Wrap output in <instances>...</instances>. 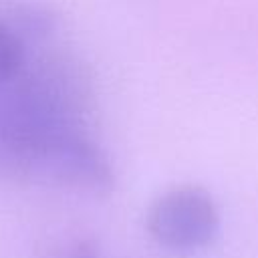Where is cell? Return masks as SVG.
I'll list each match as a JSON object with an SVG mask.
<instances>
[{
	"instance_id": "1",
	"label": "cell",
	"mask_w": 258,
	"mask_h": 258,
	"mask_svg": "<svg viewBox=\"0 0 258 258\" xmlns=\"http://www.w3.org/2000/svg\"><path fill=\"white\" fill-rule=\"evenodd\" d=\"M26 177L89 194H107L115 185L109 157L83 129H62L40 139L28 157Z\"/></svg>"
},
{
	"instance_id": "2",
	"label": "cell",
	"mask_w": 258,
	"mask_h": 258,
	"mask_svg": "<svg viewBox=\"0 0 258 258\" xmlns=\"http://www.w3.org/2000/svg\"><path fill=\"white\" fill-rule=\"evenodd\" d=\"M149 236L173 252L208 248L220 232V210L200 185H175L159 194L145 216Z\"/></svg>"
},
{
	"instance_id": "3",
	"label": "cell",
	"mask_w": 258,
	"mask_h": 258,
	"mask_svg": "<svg viewBox=\"0 0 258 258\" xmlns=\"http://www.w3.org/2000/svg\"><path fill=\"white\" fill-rule=\"evenodd\" d=\"M6 26L24 42L26 38L46 36L54 26V16L44 6L22 4V6H18L10 12Z\"/></svg>"
},
{
	"instance_id": "4",
	"label": "cell",
	"mask_w": 258,
	"mask_h": 258,
	"mask_svg": "<svg viewBox=\"0 0 258 258\" xmlns=\"http://www.w3.org/2000/svg\"><path fill=\"white\" fill-rule=\"evenodd\" d=\"M24 71V42L0 22V83L14 81Z\"/></svg>"
},
{
	"instance_id": "5",
	"label": "cell",
	"mask_w": 258,
	"mask_h": 258,
	"mask_svg": "<svg viewBox=\"0 0 258 258\" xmlns=\"http://www.w3.org/2000/svg\"><path fill=\"white\" fill-rule=\"evenodd\" d=\"M67 258H101V250L93 240H79L69 250Z\"/></svg>"
}]
</instances>
